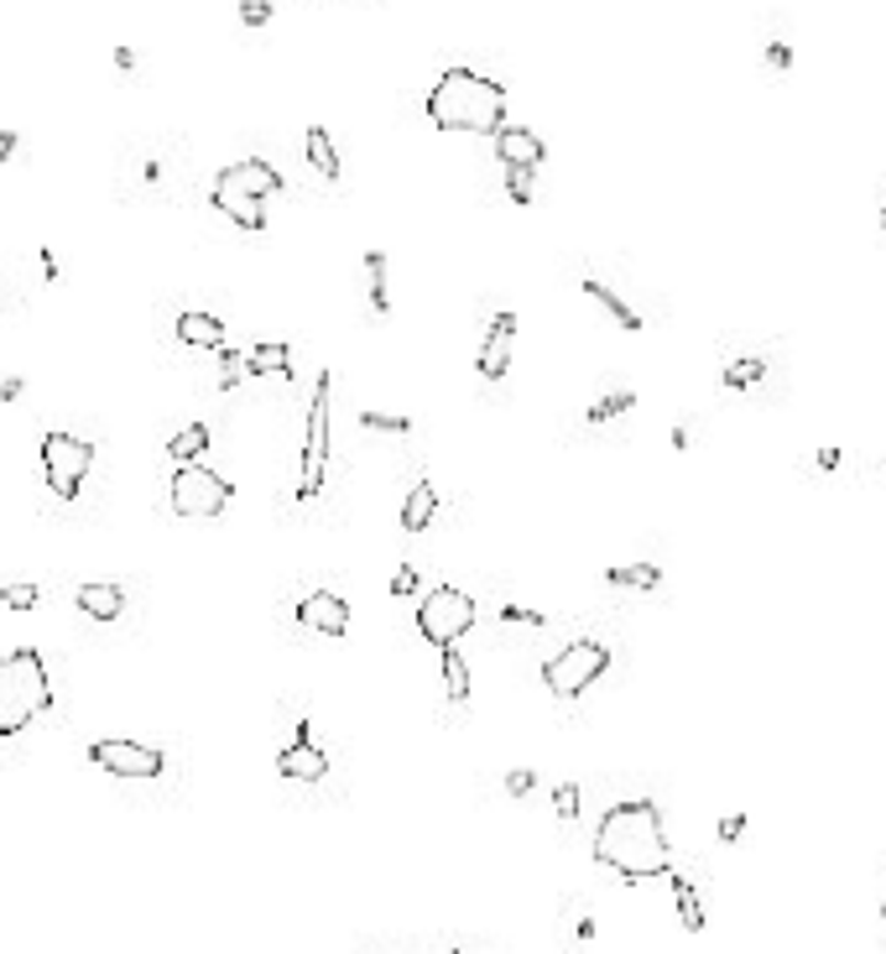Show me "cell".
Here are the masks:
<instances>
[{"label":"cell","instance_id":"obj_1","mask_svg":"<svg viewBox=\"0 0 886 954\" xmlns=\"http://www.w3.org/2000/svg\"><path fill=\"white\" fill-rule=\"evenodd\" d=\"M594 860L611 866L626 881H652L672 876V840L663 824V809L652 798H626L594 824Z\"/></svg>","mask_w":886,"mask_h":954},{"label":"cell","instance_id":"obj_2","mask_svg":"<svg viewBox=\"0 0 886 954\" xmlns=\"http://www.w3.org/2000/svg\"><path fill=\"white\" fill-rule=\"evenodd\" d=\"M428 120L438 131H464V136H495L506 125V89L474 68H444L428 89Z\"/></svg>","mask_w":886,"mask_h":954},{"label":"cell","instance_id":"obj_3","mask_svg":"<svg viewBox=\"0 0 886 954\" xmlns=\"http://www.w3.org/2000/svg\"><path fill=\"white\" fill-rule=\"evenodd\" d=\"M47 710H53V678H47L42 653L17 647L0 657V736L32 731Z\"/></svg>","mask_w":886,"mask_h":954},{"label":"cell","instance_id":"obj_4","mask_svg":"<svg viewBox=\"0 0 886 954\" xmlns=\"http://www.w3.org/2000/svg\"><path fill=\"white\" fill-rule=\"evenodd\" d=\"M272 194H282V173L261 157L230 162L215 178V209L236 219L240 230H266V199Z\"/></svg>","mask_w":886,"mask_h":954},{"label":"cell","instance_id":"obj_5","mask_svg":"<svg viewBox=\"0 0 886 954\" xmlns=\"http://www.w3.org/2000/svg\"><path fill=\"white\" fill-rule=\"evenodd\" d=\"M605 668H611V647L594 642V636H579V642L558 647V653L543 662V689H548L553 699H579Z\"/></svg>","mask_w":886,"mask_h":954},{"label":"cell","instance_id":"obj_6","mask_svg":"<svg viewBox=\"0 0 886 954\" xmlns=\"http://www.w3.org/2000/svg\"><path fill=\"white\" fill-rule=\"evenodd\" d=\"M474 626V600L459 584H434L428 595L417 600V632L434 647H453L464 642V632Z\"/></svg>","mask_w":886,"mask_h":954},{"label":"cell","instance_id":"obj_7","mask_svg":"<svg viewBox=\"0 0 886 954\" xmlns=\"http://www.w3.org/2000/svg\"><path fill=\"white\" fill-rule=\"evenodd\" d=\"M230 496H236V485L225 475H215L209 464H177V475H173V512L177 517L209 522L230 506Z\"/></svg>","mask_w":886,"mask_h":954},{"label":"cell","instance_id":"obj_8","mask_svg":"<svg viewBox=\"0 0 886 954\" xmlns=\"http://www.w3.org/2000/svg\"><path fill=\"white\" fill-rule=\"evenodd\" d=\"M95 464V443L74 434H47L42 438V475L53 485V496H74Z\"/></svg>","mask_w":886,"mask_h":954},{"label":"cell","instance_id":"obj_9","mask_svg":"<svg viewBox=\"0 0 886 954\" xmlns=\"http://www.w3.org/2000/svg\"><path fill=\"white\" fill-rule=\"evenodd\" d=\"M324 464H329V371L318 376V392L308 402V438H303V480L297 501H314L324 491Z\"/></svg>","mask_w":886,"mask_h":954},{"label":"cell","instance_id":"obj_10","mask_svg":"<svg viewBox=\"0 0 886 954\" xmlns=\"http://www.w3.org/2000/svg\"><path fill=\"white\" fill-rule=\"evenodd\" d=\"M89 761H95L99 772L125 777V782H152V777H162V767H167L157 746H146V741H131V736L95 741V746H89Z\"/></svg>","mask_w":886,"mask_h":954},{"label":"cell","instance_id":"obj_11","mask_svg":"<svg viewBox=\"0 0 886 954\" xmlns=\"http://www.w3.org/2000/svg\"><path fill=\"white\" fill-rule=\"evenodd\" d=\"M276 772L293 777V782H324V777H329V756H324V746L308 736V725H297V741L276 752Z\"/></svg>","mask_w":886,"mask_h":954},{"label":"cell","instance_id":"obj_12","mask_svg":"<svg viewBox=\"0 0 886 954\" xmlns=\"http://www.w3.org/2000/svg\"><path fill=\"white\" fill-rule=\"evenodd\" d=\"M512 339H516V314H495L485 339H480V355H474V371L485 381L506 376V365H512Z\"/></svg>","mask_w":886,"mask_h":954},{"label":"cell","instance_id":"obj_13","mask_svg":"<svg viewBox=\"0 0 886 954\" xmlns=\"http://www.w3.org/2000/svg\"><path fill=\"white\" fill-rule=\"evenodd\" d=\"M297 621L318 636H344L350 632V605L339 595H329V590H314V595L297 605Z\"/></svg>","mask_w":886,"mask_h":954},{"label":"cell","instance_id":"obj_14","mask_svg":"<svg viewBox=\"0 0 886 954\" xmlns=\"http://www.w3.org/2000/svg\"><path fill=\"white\" fill-rule=\"evenodd\" d=\"M495 157L506 162V167H527V173H537L543 157H548V146H543V136L527 131V125H501V131H495Z\"/></svg>","mask_w":886,"mask_h":954},{"label":"cell","instance_id":"obj_15","mask_svg":"<svg viewBox=\"0 0 886 954\" xmlns=\"http://www.w3.org/2000/svg\"><path fill=\"white\" fill-rule=\"evenodd\" d=\"M177 339L194 350H225V324L219 314H177Z\"/></svg>","mask_w":886,"mask_h":954},{"label":"cell","instance_id":"obj_16","mask_svg":"<svg viewBox=\"0 0 886 954\" xmlns=\"http://www.w3.org/2000/svg\"><path fill=\"white\" fill-rule=\"evenodd\" d=\"M434 517H438V491L428 480H417L413 491H407V501H402V527H407V533H423Z\"/></svg>","mask_w":886,"mask_h":954},{"label":"cell","instance_id":"obj_17","mask_svg":"<svg viewBox=\"0 0 886 954\" xmlns=\"http://www.w3.org/2000/svg\"><path fill=\"white\" fill-rule=\"evenodd\" d=\"M245 376H293V350H287L282 339L245 350Z\"/></svg>","mask_w":886,"mask_h":954},{"label":"cell","instance_id":"obj_18","mask_svg":"<svg viewBox=\"0 0 886 954\" xmlns=\"http://www.w3.org/2000/svg\"><path fill=\"white\" fill-rule=\"evenodd\" d=\"M79 611L95 621H116L125 611V595H120L116 584H79Z\"/></svg>","mask_w":886,"mask_h":954},{"label":"cell","instance_id":"obj_19","mask_svg":"<svg viewBox=\"0 0 886 954\" xmlns=\"http://www.w3.org/2000/svg\"><path fill=\"white\" fill-rule=\"evenodd\" d=\"M584 298L600 303V308H605V314H611L615 324H621V329H631V335L642 329V314H636V308H631L626 298H615V293H611V287H605L600 277H584Z\"/></svg>","mask_w":886,"mask_h":954},{"label":"cell","instance_id":"obj_20","mask_svg":"<svg viewBox=\"0 0 886 954\" xmlns=\"http://www.w3.org/2000/svg\"><path fill=\"white\" fill-rule=\"evenodd\" d=\"M444 694L453 704H470V662L459 647H444Z\"/></svg>","mask_w":886,"mask_h":954},{"label":"cell","instance_id":"obj_21","mask_svg":"<svg viewBox=\"0 0 886 954\" xmlns=\"http://www.w3.org/2000/svg\"><path fill=\"white\" fill-rule=\"evenodd\" d=\"M672 902H678L683 929H689V934H704V908H699V892H693L689 876H678V871H672Z\"/></svg>","mask_w":886,"mask_h":954},{"label":"cell","instance_id":"obj_22","mask_svg":"<svg viewBox=\"0 0 886 954\" xmlns=\"http://www.w3.org/2000/svg\"><path fill=\"white\" fill-rule=\"evenodd\" d=\"M303 141H308V162H314L329 183H339V152H335V141H329V131H324V125H308Z\"/></svg>","mask_w":886,"mask_h":954},{"label":"cell","instance_id":"obj_23","mask_svg":"<svg viewBox=\"0 0 886 954\" xmlns=\"http://www.w3.org/2000/svg\"><path fill=\"white\" fill-rule=\"evenodd\" d=\"M365 293H371V314H392V298H386V256L381 251H365Z\"/></svg>","mask_w":886,"mask_h":954},{"label":"cell","instance_id":"obj_24","mask_svg":"<svg viewBox=\"0 0 886 954\" xmlns=\"http://www.w3.org/2000/svg\"><path fill=\"white\" fill-rule=\"evenodd\" d=\"M605 579L621 584V590H657V584H663V569H657V563H615Z\"/></svg>","mask_w":886,"mask_h":954},{"label":"cell","instance_id":"obj_25","mask_svg":"<svg viewBox=\"0 0 886 954\" xmlns=\"http://www.w3.org/2000/svg\"><path fill=\"white\" fill-rule=\"evenodd\" d=\"M204 449H209V428H204V423H188V428H183V434L167 443V454H173L177 464H198V454H204Z\"/></svg>","mask_w":886,"mask_h":954},{"label":"cell","instance_id":"obj_26","mask_svg":"<svg viewBox=\"0 0 886 954\" xmlns=\"http://www.w3.org/2000/svg\"><path fill=\"white\" fill-rule=\"evenodd\" d=\"M762 371H767V365H762L756 355H735L725 365V386H730V392H751V386L762 381Z\"/></svg>","mask_w":886,"mask_h":954},{"label":"cell","instance_id":"obj_27","mask_svg":"<svg viewBox=\"0 0 886 954\" xmlns=\"http://www.w3.org/2000/svg\"><path fill=\"white\" fill-rule=\"evenodd\" d=\"M579 809H584L579 782H558V788H553V814L564 819V824H573V819H579Z\"/></svg>","mask_w":886,"mask_h":954},{"label":"cell","instance_id":"obj_28","mask_svg":"<svg viewBox=\"0 0 886 954\" xmlns=\"http://www.w3.org/2000/svg\"><path fill=\"white\" fill-rule=\"evenodd\" d=\"M631 407H636L631 392H611V397H600L590 407V423H611V418H621V413H631Z\"/></svg>","mask_w":886,"mask_h":954},{"label":"cell","instance_id":"obj_29","mask_svg":"<svg viewBox=\"0 0 886 954\" xmlns=\"http://www.w3.org/2000/svg\"><path fill=\"white\" fill-rule=\"evenodd\" d=\"M569 934H573V944H590L594 939V913L579 902V897L569 902Z\"/></svg>","mask_w":886,"mask_h":954},{"label":"cell","instance_id":"obj_30","mask_svg":"<svg viewBox=\"0 0 886 954\" xmlns=\"http://www.w3.org/2000/svg\"><path fill=\"white\" fill-rule=\"evenodd\" d=\"M365 428H371V434H396V438H407L413 434V418H392V413H365Z\"/></svg>","mask_w":886,"mask_h":954},{"label":"cell","instance_id":"obj_31","mask_svg":"<svg viewBox=\"0 0 886 954\" xmlns=\"http://www.w3.org/2000/svg\"><path fill=\"white\" fill-rule=\"evenodd\" d=\"M215 355H219V386H236L245 376V355H236V350H215Z\"/></svg>","mask_w":886,"mask_h":954},{"label":"cell","instance_id":"obj_32","mask_svg":"<svg viewBox=\"0 0 886 954\" xmlns=\"http://www.w3.org/2000/svg\"><path fill=\"white\" fill-rule=\"evenodd\" d=\"M0 600H6L11 611H32V605H37V584H6Z\"/></svg>","mask_w":886,"mask_h":954},{"label":"cell","instance_id":"obj_33","mask_svg":"<svg viewBox=\"0 0 886 954\" xmlns=\"http://www.w3.org/2000/svg\"><path fill=\"white\" fill-rule=\"evenodd\" d=\"M501 621H516V626H548L543 611H527V605H501Z\"/></svg>","mask_w":886,"mask_h":954},{"label":"cell","instance_id":"obj_34","mask_svg":"<svg viewBox=\"0 0 886 954\" xmlns=\"http://www.w3.org/2000/svg\"><path fill=\"white\" fill-rule=\"evenodd\" d=\"M392 595H396V600L417 595V569H413V563H402V569H396V579H392Z\"/></svg>","mask_w":886,"mask_h":954},{"label":"cell","instance_id":"obj_35","mask_svg":"<svg viewBox=\"0 0 886 954\" xmlns=\"http://www.w3.org/2000/svg\"><path fill=\"white\" fill-rule=\"evenodd\" d=\"M512 173V199L516 204H532V173L527 167H506Z\"/></svg>","mask_w":886,"mask_h":954},{"label":"cell","instance_id":"obj_36","mask_svg":"<svg viewBox=\"0 0 886 954\" xmlns=\"http://www.w3.org/2000/svg\"><path fill=\"white\" fill-rule=\"evenodd\" d=\"M741 835H746V814H725V819H720V840H725V845H735Z\"/></svg>","mask_w":886,"mask_h":954},{"label":"cell","instance_id":"obj_37","mask_svg":"<svg viewBox=\"0 0 886 954\" xmlns=\"http://www.w3.org/2000/svg\"><path fill=\"white\" fill-rule=\"evenodd\" d=\"M532 788H537V777H532L527 767H522V772H512V777H506V793H512V798H527Z\"/></svg>","mask_w":886,"mask_h":954},{"label":"cell","instance_id":"obj_38","mask_svg":"<svg viewBox=\"0 0 886 954\" xmlns=\"http://www.w3.org/2000/svg\"><path fill=\"white\" fill-rule=\"evenodd\" d=\"M17 146H21V136H17V131H0V167L11 162V152H17Z\"/></svg>","mask_w":886,"mask_h":954},{"label":"cell","instance_id":"obj_39","mask_svg":"<svg viewBox=\"0 0 886 954\" xmlns=\"http://www.w3.org/2000/svg\"><path fill=\"white\" fill-rule=\"evenodd\" d=\"M240 11H245V21H251V26H261V21H266V6H261V0H245Z\"/></svg>","mask_w":886,"mask_h":954},{"label":"cell","instance_id":"obj_40","mask_svg":"<svg viewBox=\"0 0 886 954\" xmlns=\"http://www.w3.org/2000/svg\"><path fill=\"white\" fill-rule=\"evenodd\" d=\"M116 68H120V74H131V68H136V53H131V47H120V53H116Z\"/></svg>","mask_w":886,"mask_h":954},{"label":"cell","instance_id":"obj_41","mask_svg":"<svg viewBox=\"0 0 886 954\" xmlns=\"http://www.w3.org/2000/svg\"><path fill=\"white\" fill-rule=\"evenodd\" d=\"M444 954H470V950H444Z\"/></svg>","mask_w":886,"mask_h":954},{"label":"cell","instance_id":"obj_42","mask_svg":"<svg viewBox=\"0 0 886 954\" xmlns=\"http://www.w3.org/2000/svg\"><path fill=\"white\" fill-rule=\"evenodd\" d=\"M882 918H886V892H882Z\"/></svg>","mask_w":886,"mask_h":954},{"label":"cell","instance_id":"obj_43","mask_svg":"<svg viewBox=\"0 0 886 954\" xmlns=\"http://www.w3.org/2000/svg\"><path fill=\"white\" fill-rule=\"evenodd\" d=\"M882 224H886V209H882Z\"/></svg>","mask_w":886,"mask_h":954}]
</instances>
